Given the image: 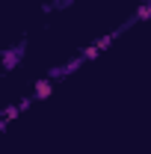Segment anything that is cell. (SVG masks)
<instances>
[{
	"instance_id": "2",
	"label": "cell",
	"mask_w": 151,
	"mask_h": 154,
	"mask_svg": "<svg viewBox=\"0 0 151 154\" xmlns=\"http://www.w3.org/2000/svg\"><path fill=\"white\" fill-rule=\"evenodd\" d=\"M48 92H51V83H48V80H42V83H39V86H36V98L48 95Z\"/></svg>"
},
{
	"instance_id": "1",
	"label": "cell",
	"mask_w": 151,
	"mask_h": 154,
	"mask_svg": "<svg viewBox=\"0 0 151 154\" xmlns=\"http://www.w3.org/2000/svg\"><path fill=\"white\" fill-rule=\"evenodd\" d=\"M21 57H24V42L15 45V48H9V51L3 54V68H6V71H12V68H15V62H18Z\"/></svg>"
}]
</instances>
